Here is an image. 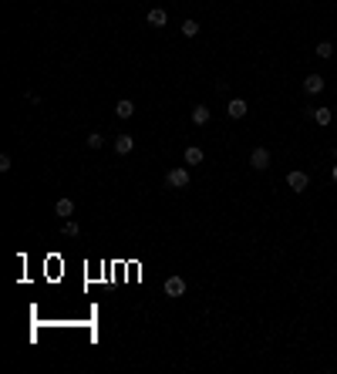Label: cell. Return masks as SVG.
Here are the masks:
<instances>
[{"label": "cell", "mask_w": 337, "mask_h": 374, "mask_svg": "<svg viewBox=\"0 0 337 374\" xmlns=\"http://www.w3.org/2000/svg\"><path fill=\"white\" fill-rule=\"evenodd\" d=\"M165 186L168 189H186L189 186V168H182V165L168 168V172H165Z\"/></svg>", "instance_id": "6da1fadb"}, {"label": "cell", "mask_w": 337, "mask_h": 374, "mask_svg": "<svg viewBox=\"0 0 337 374\" xmlns=\"http://www.w3.org/2000/svg\"><path fill=\"white\" fill-rule=\"evenodd\" d=\"M287 186H290L293 192H304V189L310 186V176H307V172H300V168H293V172H287Z\"/></svg>", "instance_id": "7a4b0ae2"}, {"label": "cell", "mask_w": 337, "mask_h": 374, "mask_svg": "<svg viewBox=\"0 0 337 374\" xmlns=\"http://www.w3.org/2000/svg\"><path fill=\"white\" fill-rule=\"evenodd\" d=\"M250 165L256 168V172L270 168V152H266V149H253V152H250Z\"/></svg>", "instance_id": "3957f363"}, {"label": "cell", "mask_w": 337, "mask_h": 374, "mask_svg": "<svg viewBox=\"0 0 337 374\" xmlns=\"http://www.w3.org/2000/svg\"><path fill=\"white\" fill-rule=\"evenodd\" d=\"M186 293V280L182 277H168L165 280V297H182Z\"/></svg>", "instance_id": "277c9868"}, {"label": "cell", "mask_w": 337, "mask_h": 374, "mask_svg": "<svg viewBox=\"0 0 337 374\" xmlns=\"http://www.w3.org/2000/svg\"><path fill=\"white\" fill-rule=\"evenodd\" d=\"M246 112H250V105H246L243 98H233V101L226 105V115H229V118H243Z\"/></svg>", "instance_id": "5b68a950"}, {"label": "cell", "mask_w": 337, "mask_h": 374, "mask_svg": "<svg viewBox=\"0 0 337 374\" xmlns=\"http://www.w3.org/2000/svg\"><path fill=\"white\" fill-rule=\"evenodd\" d=\"M145 20H149L152 27H165V24H168V14L162 7H152L149 14H145Z\"/></svg>", "instance_id": "8992f818"}, {"label": "cell", "mask_w": 337, "mask_h": 374, "mask_svg": "<svg viewBox=\"0 0 337 374\" xmlns=\"http://www.w3.org/2000/svg\"><path fill=\"white\" fill-rule=\"evenodd\" d=\"M304 91H307V94H320V91H324V78H320V75H307V78H304Z\"/></svg>", "instance_id": "52a82bcc"}, {"label": "cell", "mask_w": 337, "mask_h": 374, "mask_svg": "<svg viewBox=\"0 0 337 374\" xmlns=\"http://www.w3.org/2000/svg\"><path fill=\"white\" fill-rule=\"evenodd\" d=\"M131 149H135V139H131V135H118V139H115V152H118V155H128Z\"/></svg>", "instance_id": "ba28073f"}, {"label": "cell", "mask_w": 337, "mask_h": 374, "mask_svg": "<svg viewBox=\"0 0 337 374\" xmlns=\"http://www.w3.org/2000/svg\"><path fill=\"white\" fill-rule=\"evenodd\" d=\"M54 213L61 216V219H71V216H75V202H71V199H57Z\"/></svg>", "instance_id": "9c48e42d"}, {"label": "cell", "mask_w": 337, "mask_h": 374, "mask_svg": "<svg viewBox=\"0 0 337 374\" xmlns=\"http://www.w3.org/2000/svg\"><path fill=\"white\" fill-rule=\"evenodd\" d=\"M115 115H118V118H131V115H135V105H131L128 98H122V101L115 105Z\"/></svg>", "instance_id": "30bf717a"}, {"label": "cell", "mask_w": 337, "mask_h": 374, "mask_svg": "<svg viewBox=\"0 0 337 374\" xmlns=\"http://www.w3.org/2000/svg\"><path fill=\"white\" fill-rule=\"evenodd\" d=\"M330 118H334V115H330V108H314V122H317L320 128H327Z\"/></svg>", "instance_id": "8fae6325"}, {"label": "cell", "mask_w": 337, "mask_h": 374, "mask_svg": "<svg viewBox=\"0 0 337 374\" xmlns=\"http://www.w3.org/2000/svg\"><path fill=\"white\" fill-rule=\"evenodd\" d=\"M192 122H196V125H209V108H206V105H196V108H192Z\"/></svg>", "instance_id": "7c38bea8"}, {"label": "cell", "mask_w": 337, "mask_h": 374, "mask_svg": "<svg viewBox=\"0 0 337 374\" xmlns=\"http://www.w3.org/2000/svg\"><path fill=\"white\" fill-rule=\"evenodd\" d=\"M317 57H320V61H330V57H334V44H330V41H320V44H317Z\"/></svg>", "instance_id": "4fadbf2b"}, {"label": "cell", "mask_w": 337, "mask_h": 374, "mask_svg": "<svg viewBox=\"0 0 337 374\" xmlns=\"http://www.w3.org/2000/svg\"><path fill=\"white\" fill-rule=\"evenodd\" d=\"M199 162H203V149L189 145V149H186V165H199Z\"/></svg>", "instance_id": "5bb4252c"}, {"label": "cell", "mask_w": 337, "mask_h": 374, "mask_svg": "<svg viewBox=\"0 0 337 374\" xmlns=\"http://www.w3.org/2000/svg\"><path fill=\"white\" fill-rule=\"evenodd\" d=\"M182 34H186V38H196L199 34V20H182Z\"/></svg>", "instance_id": "9a60e30c"}, {"label": "cell", "mask_w": 337, "mask_h": 374, "mask_svg": "<svg viewBox=\"0 0 337 374\" xmlns=\"http://www.w3.org/2000/svg\"><path fill=\"white\" fill-rule=\"evenodd\" d=\"M105 145V135L102 131H91V135H88V149H102Z\"/></svg>", "instance_id": "2e32d148"}, {"label": "cell", "mask_w": 337, "mask_h": 374, "mask_svg": "<svg viewBox=\"0 0 337 374\" xmlns=\"http://www.w3.org/2000/svg\"><path fill=\"white\" fill-rule=\"evenodd\" d=\"M78 233H81V226L71 223V219H64V236H78Z\"/></svg>", "instance_id": "e0dca14e"}, {"label": "cell", "mask_w": 337, "mask_h": 374, "mask_svg": "<svg viewBox=\"0 0 337 374\" xmlns=\"http://www.w3.org/2000/svg\"><path fill=\"white\" fill-rule=\"evenodd\" d=\"M10 165H14V162H10V155H7V152H4V155H0V168H4V172H7Z\"/></svg>", "instance_id": "ac0fdd59"}, {"label": "cell", "mask_w": 337, "mask_h": 374, "mask_svg": "<svg viewBox=\"0 0 337 374\" xmlns=\"http://www.w3.org/2000/svg\"><path fill=\"white\" fill-rule=\"evenodd\" d=\"M330 179H334V182H337V162H334V168H330Z\"/></svg>", "instance_id": "d6986e66"}, {"label": "cell", "mask_w": 337, "mask_h": 374, "mask_svg": "<svg viewBox=\"0 0 337 374\" xmlns=\"http://www.w3.org/2000/svg\"><path fill=\"white\" fill-rule=\"evenodd\" d=\"M334 155H337V145H334Z\"/></svg>", "instance_id": "ffe728a7"}]
</instances>
